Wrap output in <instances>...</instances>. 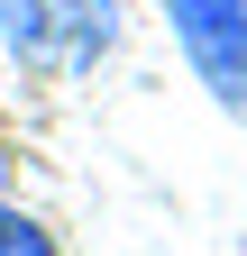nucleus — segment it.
<instances>
[{"mask_svg": "<svg viewBox=\"0 0 247 256\" xmlns=\"http://www.w3.org/2000/svg\"><path fill=\"white\" fill-rule=\"evenodd\" d=\"M0 256H55V238H46L18 202H0Z\"/></svg>", "mask_w": 247, "mask_h": 256, "instance_id": "3", "label": "nucleus"}, {"mask_svg": "<svg viewBox=\"0 0 247 256\" xmlns=\"http://www.w3.org/2000/svg\"><path fill=\"white\" fill-rule=\"evenodd\" d=\"M0 37L18 64L82 74L119 46V0H0Z\"/></svg>", "mask_w": 247, "mask_h": 256, "instance_id": "1", "label": "nucleus"}, {"mask_svg": "<svg viewBox=\"0 0 247 256\" xmlns=\"http://www.w3.org/2000/svg\"><path fill=\"white\" fill-rule=\"evenodd\" d=\"M165 18H174V46L192 55L202 92L229 119H247V0H165Z\"/></svg>", "mask_w": 247, "mask_h": 256, "instance_id": "2", "label": "nucleus"}]
</instances>
